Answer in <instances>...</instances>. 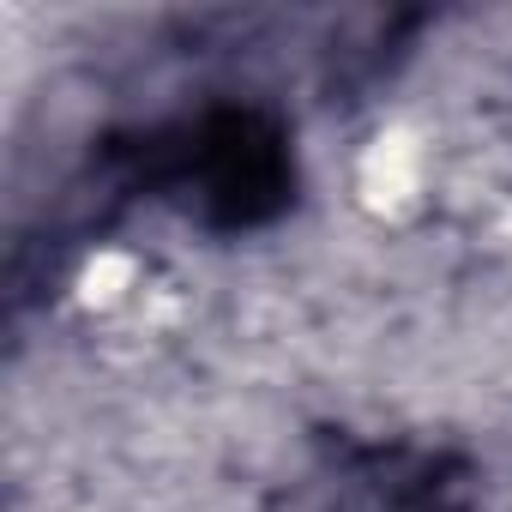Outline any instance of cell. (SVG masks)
<instances>
[{"label":"cell","instance_id":"obj_1","mask_svg":"<svg viewBox=\"0 0 512 512\" xmlns=\"http://www.w3.org/2000/svg\"><path fill=\"white\" fill-rule=\"evenodd\" d=\"M157 175L211 229H260L296 193L290 133L278 127V115L247 103L205 109L199 121H187L157 157Z\"/></svg>","mask_w":512,"mask_h":512},{"label":"cell","instance_id":"obj_2","mask_svg":"<svg viewBox=\"0 0 512 512\" xmlns=\"http://www.w3.org/2000/svg\"><path fill=\"white\" fill-rule=\"evenodd\" d=\"M332 512H470V476L440 452H368L344 470Z\"/></svg>","mask_w":512,"mask_h":512}]
</instances>
